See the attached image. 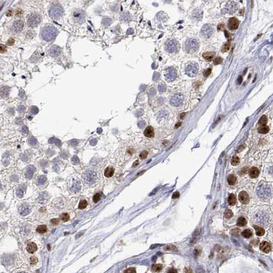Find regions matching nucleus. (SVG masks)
<instances>
[{
  "mask_svg": "<svg viewBox=\"0 0 273 273\" xmlns=\"http://www.w3.org/2000/svg\"><path fill=\"white\" fill-rule=\"evenodd\" d=\"M58 33V30L53 26H46L44 27L41 32V37L46 41H51Z\"/></svg>",
  "mask_w": 273,
  "mask_h": 273,
  "instance_id": "f257e3e1",
  "label": "nucleus"
},
{
  "mask_svg": "<svg viewBox=\"0 0 273 273\" xmlns=\"http://www.w3.org/2000/svg\"><path fill=\"white\" fill-rule=\"evenodd\" d=\"M199 44L196 39H190L186 41L185 43V49L188 53H193L198 49Z\"/></svg>",
  "mask_w": 273,
  "mask_h": 273,
  "instance_id": "f03ea898",
  "label": "nucleus"
},
{
  "mask_svg": "<svg viewBox=\"0 0 273 273\" xmlns=\"http://www.w3.org/2000/svg\"><path fill=\"white\" fill-rule=\"evenodd\" d=\"M165 48L167 52L172 54L177 52L178 46L177 42L174 39H170L166 41V43L165 44Z\"/></svg>",
  "mask_w": 273,
  "mask_h": 273,
  "instance_id": "7ed1b4c3",
  "label": "nucleus"
},
{
  "mask_svg": "<svg viewBox=\"0 0 273 273\" xmlns=\"http://www.w3.org/2000/svg\"><path fill=\"white\" fill-rule=\"evenodd\" d=\"M41 21V17L40 15L39 14L33 13L28 18L27 24L31 27H35L40 23Z\"/></svg>",
  "mask_w": 273,
  "mask_h": 273,
  "instance_id": "20e7f679",
  "label": "nucleus"
},
{
  "mask_svg": "<svg viewBox=\"0 0 273 273\" xmlns=\"http://www.w3.org/2000/svg\"><path fill=\"white\" fill-rule=\"evenodd\" d=\"M50 13L51 17L56 19L62 16V14L63 13V10L59 4H55L51 8Z\"/></svg>",
  "mask_w": 273,
  "mask_h": 273,
  "instance_id": "39448f33",
  "label": "nucleus"
},
{
  "mask_svg": "<svg viewBox=\"0 0 273 273\" xmlns=\"http://www.w3.org/2000/svg\"><path fill=\"white\" fill-rule=\"evenodd\" d=\"M177 76V71L173 67H170L165 71V79L167 82H172L176 79Z\"/></svg>",
  "mask_w": 273,
  "mask_h": 273,
  "instance_id": "423d86ee",
  "label": "nucleus"
},
{
  "mask_svg": "<svg viewBox=\"0 0 273 273\" xmlns=\"http://www.w3.org/2000/svg\"><path fill=\"white\" fill-rule=\"evenodd\" d=\"M185 73L190 77H196L198 73V68L196 64H190L185 69Z\"/></svg>",
  "mask_w": 273,
  "mask_h": 273,
  "instance_id": "0eeeda50",
  "label": "nucleus"
},
{
  "mask_svg": "<svg viewBox=\"0 0 273 273\" xmlns=\"http://www.w3.org/2000/svg\"><path fill=\"white\" fill-rule=\"evenodd\" d=\"M73 19H74V21L76 22L82 23L84 20V17H85L84 12L82 10L77 9V10H76L73 12Z\"/></svg>",
  "mask_w": 273,
  "mask_h": 273,
  "instance_id": "6e6552de",
  "label": "nucleus"
},
{
  "mask_svg": "<svg viewBox=\"0 0 273 273\" xmlns=\"http://www.w3.org/2000/svg\"><path fill=\"white\" fill-rule=\"evenodd\" d=\"M183 96L180 93H178L174 95L170 100V104L174 106V107H178L180 106L181 104L183 103Z\"/></svg>",
  "mask_w": 273,
  "mask_h": 273,
  "instance_id": "1a4fd4ad",
  "label": "nucleus"
},
{
  "mask_svg": "<svg viewBox=\"0 0 273 273\" xmlns=\"http://www.w3.org/2000/svg\"><path fill=\"white\" fill-rule=\"evenodd\" d=\"M212 33H213V30L211 27L208 25L204 26L201 30V35L205 37V39H209L211 36Z\"/></svg>",
  "mask_w": 273,
  "mask_h": 273,
  "instance_id": "9d476101",
  "label": "nucleus"
},
{
  "mask_svg": "<svg viewBox=\"0 0 273 273\" xmlns=\"http://www.w3.org/2000/svg\"><path fill=\"white\" fill-rule=\"evenodd\" d=\"M239 21L236 18L233 17L231 19H230L229 21V23H228V27L229 28V30H236L237 28L239 26Z\"/></svg>",
  "mask_w": 273,
  "mask_h": 273,
  "instance_id": "9b49d317",
  "label": "nucleus"
},
{
  "mask_svg": "<svg viewBox=\"0 0 273 273\" xmlns=\"http://www.w3.org/2000/svg\"><path fill=\"white\" fill-rule=\"evenodd\" d=\"M23 27V22L22 21H15L14 24L13 25V27H12V30L13 31L14 33H18L20 31L22 30Z\"/></svg>",
  "mask_w": 273,
  "mask_h": 273,
  "instance_id": "f8f14e48",
  "label": "nucleus"
},
{
  "mask_svg": "<svg viewBox=\"0 0 273 273\" xmlns=\"http://www.w3.org/2000/svg\"><path fill=\"white\" fill-rule=\"evenodd\" d=\"M239 200H240V203L242 204H248V203L249 202V197L248 193L246 191H241L239 193Z\"/></svg>",
  "mask_w": 273,
  "mask_h": 273,
  "instance_id": "ddd939ff",
  "label": "nucleus"
},
{
  "mask_svg": "<svg viewBox=\"0 0 273 273\" xmlns=\"http://www.w3.org/2000/svg\"><path fill=\"white\" fill-rule=\"evenodd\" d=\"M260 250L263 251V253H270L271 250V246L268 242H262L260 244Z\"/></svg>",
  "mask_w": 273,
  "mask_h": 273,
  "instance_id": "4468645a",
  "label": "nucleus"
},
{
  "mask_svg": "<svg viewBox=\"0 0 273 273\" xmlns=\"http://www.w3.org/2000/svg\"><path fill=\"white\" fill-rule=\"evenodd\" d=\"M49 53H50V56H58L60 53V48L58 46L51 47L49 50Z\"/></svg>",
  "mask_w": 273,
  "mask_h": 273,
  "instance_id": "2eb2a0df",
  "label": "nucleus"
},
{
  "mask_svg": "<svg viewBox=\"0 0 273 273\" xmlns=\"http://www.w3.org/2000/svg\"><path fill=\"white\" fill-rule=\"evenodd\" d=\"M144 135L149 138H152L154 136V128L152 126H148L144 131Z\"/></svg>",
  "mask_w": 273,
  "mask_h": 273,
  "instance_id": "dca6fc26",
  "label": "nucleus"
},
{
  "mask_svg": "<svg viewBox=\"0 0 273 273\" xmlns=\"http://www.w3.org/2000/svg\"><path fill=\"white\" fill-rule=\"evenodd\" d=\"M248 174H249V177L251 178H257L259 174V171L257 167H253L249 170Z\"/></svg>",
  "mask_w": 273,
  "mask_h": 273,
  "instance_id": "f3484780",
  "label": "nucleus"
},
{
  "mask_svg": "<svg viewBox=\"0 0 273 273\" xmlns=\"http://www.w3.org/2000/svg\"><path fill=\"white\" fill-rule=\"evenodd\" d=\"M114 173H115V170H114L113 167H108L104 170V176L107 178L113 177Z\"/></svg>",
  "mask_w": 273,
  "mask_h": 273,
  "instance_id": "a211bd4d",
  "label": "nucleus"
},
{
  "mask_svg": "<svg viewBox=\"0 0 273 273\" xmlns=\"http://www.w3.org/2000/svg\"><path fill=\"white\" fill-rule=\"evenodd\" d=\"M37 250V245H36V244L33 243V242H31V243L28 244V245L27 246V251L29 253L32 254V253H34Z\"/></svg>",
  "mask_w": 273,
  "mask_h": 273,
  "instance_id": "6ab92c4d",
  "label": "nucleus"
},
{
  "mask_svg": "<svg viewBox=\"0 0 273 273\" xmlns=\"http://www.w3.org/2000/svg\"><path fill=\"white\" fill-rule=\"evenodd\" d=\"M214 56H215L214 52H206L203 54V58L207 61H211L213 59Z\"/></svg>",
  "mask_w": 273,
  "mask_h": 273,
  "instance_id": "aec40b11",
  "label": "nucleus"
},
{
  "mask_svg": "<svg viewBox=\"0 0 273 273\" xmlns=\"http://www.w3.org/2000/svg\"><path fill=\"white\" fill-rule=\"evenodd\" d=\"M269 131V127L266 125L259 126L258 128V132L261 134H266Z\"/></svg>",
  "mask_w": 273,
  "mask_h": 273,
  "instance_id": "412c9836",
  "label": "nucleus"
},
{
  "mask_svg": "<svg viewBox=\"0 0 273 273\" xmlns=\"http://www.w3.org/2000/svg\"><path fill=\"white\" fill-rule=\"evenodd\" d=\"M247 223L246 220L243 217H240L237 222V225L239 227H244Z\"/></svg>",
  "mask_w": 273,
  "mask_h": 273,
  "instance_id": "4be33fe9",
  "label": "nucleus"
},
{
  "mask_svg": "<svg viewBox=\"0 0 273 273\" xmlns=\"http://www.w3.org/2000/svg\"><path fill=\"white\" fill-rule=\"evenodd\" d=\"M254 228H255V229L256 234L257 236H262V235H264V233H265V231H264V229H262L261 227H257V226H254Z\"/></svg>",
  "mask_w": 273,
  "mask_h": 273,
  "instance_id": "5701e85b",
  "label": "nucleus"
},
{
  "mask_svg": "<svg viewBox=\"0 0 273 273\" xmlns=\"http://www.w3.org/2000/svg\"><path fill=\"white\" fill-rule=\"evenodd\" d=\"M228 202H229V205H234L237 202V199L235 196L234 194H233V193L230 194L229 197V199H228Z\"/></svg>",
  "mask_w": 273,
  "mask_h": 273,
  "instance_id": "b1692460",
  "label": "nucleus"
},
{
  "mask_svg": "<svg viewBox=\"0 0 273 273\" xmlns=\"http://www.w3.org/2000/svg\"><path fill=\"white\" fill-rule=\"evenodd\" d=\"M237 181L236 177H235L234 175H230L229 177H228V183L230 185H235Z\"/></svg>",
  "mask_w": 273,
  "mask_h": 273,
  "instance_id": "393cba45",
  "label": "nucleus"
},
{
  "mask_svg": "<svg viewBox=\"0 0 273 273\" xmlns=\"http://www.w3.org/2000/svg\"><path fill=\"white\" fill-rule=\"evenodd\" d=\"M47 231V227L45 226V225H41V226H39V227H37V232L39 233H41V234L46 233Z\"/></svg>",
  "mask_w": 273,
  "mask_h": 273,
  "instance_id": "a878e982",
  "label": "nucleus"
},
{
  "mask_svg": "<svg viewBox=\"0 0 273 273\" xmlns=\"http://www.w3.org/2000/svg\"><path fill=\"white\" fill-rule=\"evenodd\" d=\"M242 236L244 237L245 238H249L250 237L252 236V235H253V233H252V231H251L250 230L246 229V230H244V231H242Z\"/></svg>",
  "mask_w": 273,
  "mask_h": 273,
  "instance_id": "bb28decb",
  "label": "nucleus"
},
{
  "mask_svg": "<svg viewBox=\"0 0 273 273\" xmlns=\"http://www.w3.org/2000/svg\"><path fill=\"white\" fill-rule=\"evenodd\" d=\"M163 268V266L161 264H154L152 267V270H153L154 272H156V273H159L161 270H162Z\"/></svg>",
  "mask_w": 273,
  "mask_h": 273,
  "instance_id": "cd10ccee",
  "label": "nucleus"
},
{
  "mask_svg": "<svg viewBox=\"0 0 273 273\" xmlns=\"http://www.w3.org/2000/svg\"><path fill=\"white\" fill-rule=\"evenodd\" d=\"M87 200H81V201L80 202L79 205H78V208L80 209H85V208L87 207Z\"/></svg>",
  "mask_w": 273,
  "mask_h": 273,
  "instance_id": "c85d7f7f",
  "label": "nucleus"
},
{
  "mask_svg": "<svg viewBox=\"0 0 273 273\" xmlns=\"http://www.w3.org/2000/svg\"><path fill=\"white\" fill-rule=\"evenodd\" d=\"M60 219L63 222H67L69 220V215L68 213H63L60 216Z\"/></svg>",
  "mask_w": 273,
  "mask_h": 273,
  "instance_id": "c756f323",
  "label": "nucleus"
},
{
  "mask_svg": "<svg viewBox=\"0 0 273 273\" xmlns=\"http://www.w3.org/2000/svg\"><path fill=\"white\" fill-rule=\"evenodd\" d=\"M267 123V117L266 115H263L260 118V120H259V123L260 126H262V125H266Z\"/></svg>",
  "mask_w": 273,
  "mask_h": 273,
  "instance_id": "7c9ffc66",
  "label": "nucleus"
},
{
  "mask_svg": "<svg viewBox=\"0 0 273 273\" xmlns=\"http://www.w3.org/2000/svg\"><path fill=\"white\" fill-rule=\"evenodd\" d=\"M239 162H240V159L237 156H234L231 159V164L233 165H236L239 163Z\"/></svg>",
  "mask_w": 273,
  "mask_h": 273,
  "instance_id": "2f4dec72",
  "label": "nucleus"
},
{
  "mask_svg": "<svg viewBox=\"0 0 273 273\" xmlns=\"http://www.w3.org/2000/svg\"><path fill=\"white\" fill-rule=\"evenodd\" d=\"M224 216L226 218H231L233 216V212L230 209H227L224 212Z\"/></svg>",
  "mask_w": 273,
  "mask_h": 273,
  "instance_id": "473e14b6",
  "label": "nucleus"
},
{
  "mask_svg": "<svg viewBox=\"0 0 273 273\" xmlns=\"http://www.w3.org/2000/svg\"><path fill=\"white\" fill-rule=\"evenodd\" d=\"M229 49H230V43H226L224 45L223 47H222V52H228V51L229 50Z\"/></svg>",
  "mask_w": 273,
  "mask_h": 273,
  "instance_id": "72a5a7b5",
  "label": "nucleus"
},
{
  "mask_svg": "<svg viewBox=\"0 0 273 273\" xmlns=\"http://www.w3.org/2000/svg\"><path fill=\"white\" fill-rule=\"evenodd\" d=\"M100 198H101V195H100V193H96V194H95L94 195V196H93V202L94 203H97L98 201H100Z\"/></svg>",
  "mask_w": 273,
  "mask_h": 273,
  "instance_id": "f704fd0d",
  "label": "nucleus"
},
{
  "mask_svg": "<svg viewBox=\"0 0 273 273\" xmlns=\"http://www.w3.org/2000/svg\"><path fill=\"white\" fill-rule=\"evenodd\" d=\"M38 261V259L36 257H31L30 258V262L31 264H36Z\"/></svg>",
  "mask_w": 273,
  "mask_h": 273,
  "instance_id": "c9c22d12",
  "label": "nucleus"
},
{
  "mask_svg": "<svg viewBox=\"0 0 273 273\" xmlns=\"http://www.w3.org/2000/svg\"><path fill=\"white\" fill-rule=\"evenodd\" d=\"M124 273H136V270L135 268H129L124 271Z\"/></svg>",
  "mask_w": 273,
  "mask_h": 273,
  "instance_id": "e433bc0d",
  "label": "nucleus"
},
{
  "mask_svg": "<svg viewBox=\"0 0 273 273\" xmlns=\"http://www.w3.org/2000/svg\"><path fill=\"white\" fill-rule=\"evenodd\" d=\"M147 156H148V152L147 151H143L142 152H141V154H140L139 157L141 159H146L147 157Z\"/></svg>",
  "mask_w": 273,
  "mask_h": 273,
  "instance_id": "4c0bfd02",
  "label": "nucleus"
},
{
  "mask_svg": "<svg viewBox=\"0 0 273 273\" xmlns=\"http://www.w3.org/2000/svg\"><path fill=\"white\" fill-rule=\"evenodd\" d=\"M222 59L220 57H217L214 60V64L215 65H219V64L222 63Z\"/></svg>",
  "mask_w": 273,
  "mask_h": 273,
  "instance_id": "58836bf2",
  "label": "nucleus"
},
{
  "mask_svg": "<svg viewBox=\"0 0 273 273\" xmlns=\"http://www.w3.org/2000/svg\"><path fill=\"white\" fill-rule=\"evenodd\" d=\"M211 69H207L205 71V72H204V76H205V77L209 76V74L211 73Z\"/></svg>",
  "mask_w": 273,
  "mask_h": 273,
  "instance_id": "ea45409f",
  "label": "nucleus"
},
{
  "mask_svg": "<svg viewBox=\"0 0 273 273\" xmlns=\"http://www.w3.org/2000/svg\"><path fill=\"white\" fill-rule=\"evenodd\" d=\"M13 43H14V39H13V38H10V39L7 41V44H8V45H13Z\"/></svg>",
  "mask_w": 273,
  "mask_h": 273,
  "instance_id": "a19ab883",
  "label": "nucleus"
},
{
  "mask_svg": "<svg viewBox=\"0 0 273 273\" xmlns=\"http://www.w3.org/2000/svg\"><path fill=\"white\" fill-rule=\"evenodd\" d=\"M51 222L54 225H57L58 224V222H59V220H58V219H57V218H54V219H52V220H51Z\"/></svg>",
  "mask_w": 273,
  "mask_h": 273,
  "instance_id": "79ce46f5",
  "label": "nucleus"
},
{
  "mask_svg": "<svg viewBox=\"0 0 273 273\" xmlns=\"http://www.w3.org/2000/svg\"><path fill=\"white\" fill-rule=\"evenodd\" d=\"M180 196V193H179V192H174V193H173V195H172V198L173 199H176V198H178V197Z\"/></svg>",
  "mask_w": 273,
  "mask_h": 273,
  "instance_id": "37998d69",
  "label": "nucleus"
},
{
  "mask_svg": "<svg viewBox=\"0 0 273 273\" xmlns=\"http://www.w3.org/2000/svg\"><path fill=\"white\" fill-rule=\"evenodd\" d=\"M0 46H1V53H3V52L6 51V47L5 46V45H3V44H1Z\"/></svg>",
  "mask_w": 273,
  "mask_h": 273,
  "instance_id": "c03bdc74",
  "label": "nucleus"
},
{
  "mask_svg": "<svg viewBox=\"0 0 273 273\" xmlns=\"http://www.w3.org/2000/svg\"><path fill=\"white\" fill-rule=\"evenodd\" d=\"M167 273H177V270L174 268H171L170 270H168Z\"/></svg>",
  "mask_w": 273,
  "mask_h": 273,
  "instance_id": "a18cd8bd",
  "label": "nucleus"
},
{
  "mask_svg": "<svg viewBox=\"0 0 273 273\" xmlns=\"http://www.w3.org/2000/svg\"><path fill=\"white\" fill-rule=\"evenodd\" d=\"M224 34H225V37H227L228 39H229L230 37H231V34H230L229 33V32H227V31H224Z\"/></svg>",
  "mask_w": 273,
  "mask_h": 273,
  "instance_id": "49530a36",
  "label": "nucleus"
},
{
  "mask_svg": "<svg viewBox=\"0 0 273 273\" xmlns=\"http://www.w3.org/2000/svg\"><path fill=\"white\" fill-rule=\"evenodd\" d=\"M159 90L161 91V92H163L165 90V88L163 87V86H159Z\"/></svg>",
  "mask_w": 273,
  "mask_h": 273,
  "instance_id": "de8ad7c7",
  "label": "nucleus"
},
{
  "mask_svg": "<svg viewBox=\"0 0 273 273\" xmlns=\"http://www.w3.org/2000/svg\"><path fill=\"white\" fill-rule=\"evenodd\" d=\"M224 27V25L223 24H221V25H219V26H218V30H221L223 29Z\"/></svg>",
  "mask_w": 273,
  "mask_h": 273,
  "instance_id": "09e8293b",
  "label": "nucleus"
},
{
  "mask_svg": "<svg viewBox=\"0 0 273 273\" xmlns=\"http://www.w3.org/2000/svg\"><path fill=\"white\" fill-rule=\"evenodd\" d=\"M237 81H238V83H239V84L241 83V82L242 81V76L239 77V78H238V80H237Z\"/></svg>",
  "mask_w": 273,
  "mask_h": 273,
  "instance_id": "8fccbe9b",
  "label": "nucleus"
},
{
  "mask_svg": "<svg viewBox=\"0 0 273 273\" xmlns=\"http://www.w3.org/2000/svg\"><path fill=\"white\" fill-rule=\"evenodd\" d=\"M23 273V272H22V273Z\"/></svg>",
  "mask_w": 273,
  "mask_h": 273,
  "instance_id": "3c124183",
  "label": "nucleus"
}]
</instances>
